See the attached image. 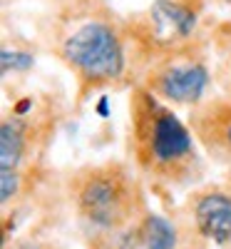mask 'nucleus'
<instances>
[{
	"instance_id": "obj_1",
	"label": "nucleus",
	"mask_w": 231,
	"mask_h": 249,
	"mask_svg": "<svg viewBox=\"0 0 231 249\" xmlns=\"http://www.w3.org/2000/svg\"><path fill=\"white\" fill-rule=\"evenodd\" d=\"M35 40L75 77V110L97 92H119L139 85L127 15L107 0H70L37 20Z\"/></svg>"
},
{
	"instance_id": "obj_2",
	"label": "nucleus",
	"mask_w": 231,
	"mask_h": 249,
	"mask_svg": "<svg viewBox=\"0 0 231 249\" xmlns=\"http://www.w3.org/2000/svg\"><path fill=\"white\" fill-rule=\"evenodd\" d=\"M124 150L154 195L192 190L206 182L209 157L189 122L142 85L130 90Z\"/></svg>"
},
{
	"instance_id": "obj_3",
	"label": "nucleus",
	"mask_w": 231,
	"mask_h": 249,
	"mask_svg": "<svg viewBox=\"0 0 231 249\" xmlns=\"http://www.w3.org/2000/svg\"><path fill=\"white\" fill-rule=\"evenodd\" d=\"M70 214L85 232L119 230L134 224L149 210V187L130 160H97L60 177Z\"/></svg>"
},
{
	"instance_id": "obj_4",
	"label": "nucleus",
	"mask_w": 231,
	"mask_h": 249,
	"mask_svg": "<svg viewBox=\"0 0 231 249\" xmlns=\"http://www.w3.org/2000/svg\"><path fill=\"white\" fill-rule=\"evenodd\" d=\"M67 110V100L52 90L13 92L0 120V170L43 167Z\"/></svg>"
},
{
	"instance_id": "obj_5",
	"label": "nucleus",
	"mask_w": 231,
	"mask_h": 249,
	"mask_svg": "<svg viewBox=\"0 0 231 249\" xmlns=\"http://www.w3.org/2000/svg\"><path fill=\"white\" fill-rule=\"evenodd\" d=\"M209 3L212 0H152L144 10L127 15L139 80L152 60L206 35L212 25V18H206Z\"/></svg>"
},
{
	"instance_id": "obj_6",
	"label": "nucleus",
	"mask_w": 231,
	"mask_h": 249,
	"mask_svg": "<svg viewBox=\"0 0 231 249\" xmlns=\"http://www.w3.org/2000/svg\"><path fill=\"white\" fill-rule=\"evenodd\" d=\"M139 85L172 107H184L186 112L197 107L216 92L209 37L204 35L152 60L149 68L142 72Z\"/></svg>"
},
{
	"instance_id": "obj_7",
	"label": "nucleus",
	"mask_w": 231,
	"mask_h": 249,
	"mask_svg": "<svg viewBox=\"0 0 231 249\" xmlns=\"http://www.w3.org/2000/svg\"><path fill=\"white\" fill-rule=\"evenodd\" d=\"M184 217L199 237L214 249H231V184L201 182L186 192L182 202Z\"/></svg>"
},
{
	"instance_id": "obj_8",
	"label": "nucleus",
	"mask_w": 231,
	"mask_h": 249,
	"mask_svg": "<svg viewBox=\"0 0 231 249\" xmlns=\"http://www.w3.org/2000/svg\"><path fill=\"white\" fill-rule=\"evenodd\" d=\"M186 122L209 162L224 170L231 167V97L212 92L204 102L189 110Z\"/></svg>"
},
{
	"instance_id": "obj_9",
	"label": "nucleus",
	"mask_w": 231,
	"mask_h": 249,
	"mask_svg": "<svg viewBox=\"0 0 231 249\" xmlns=\"http://www.w3.org/2000/svg\"><path fill=\"white\" fill-rule=\"evenodd\" d=\"M137 237L139 249H209L192 222L184 217L182 207L169 212H157L149 207L137 219Z\"/></svg>"
},
{
	"instance_id": "obj_10",
	"label": "nucleus",
	"mask_w": 231,
	"mask_h": 249,
	"mask_svg": "<svg viewBox=\"0 0 231 249\" xmlns=\"http://www.w3.org/2000/svg\"><path fill=\"white\" fill-rule=\"evenodd\" d=\"M43 50L37 40H25L20 35H5L3 37V48H0V68H3V88L10 85V80L15 77V88L13 92H17V85L25 82L28 72L35 68L37 53ZM8 92V95H13Z\"/></svg>"
},
{
	"instance_id": "obj_11",
	"label": "nucleus",
	"mask_w": 231,
	"mask_h": 249,
	"mask_svg": "<svg viewBox=\"0 0 231 249\" xmlns=\"http://www.w3.org/2000/svg\"><path fill=\"white\" fill-rule=\"evenodd\" d=\"M216 92L231 97V20H212L206 30Z\"/></svg>"
},
{
	"instance_id": "obj_12",
	"label": "nucleus",
	"mask_w": 231,
	"mask_h": 249,
	"mask_svg": "<svg viewBox=\"0 0 231 249\" xmlns=\"http://www.w3.org/2000/svg\"><path fill=\"white\" fill-rule=\"evenodd\" d=\"M3 249H67V244L52 230V219H40L3 239Z\"/></svg>"
},
{
	"instance_id": "obj_13",
	"label": "nucleus",
	"mask_w": 231,
	"mask_h": 249,
	"mask_svg": "<svg viewBox=\"0 0 231 249\" xmlns=\"http://www.w3.org/2000/svg\"><path fill=\"white\" fill-rule=\"evenodd\" d=\"M85 249H139L137 222L119 230L85 232Z\"/></svg>"
},
{
	"instance_id": "obj_14",
	"label": "nucleus",
	"mask_w": 231,
	"mask_h": 249,
	"mask_svg": "<svg viewBox=\"0 0 231 249\" xmlns=\"http://www.w3.org/2000/svg\"><path fill=\"white\" fill-rule=\"evenodd\" d=\"M50 3V8H55V5H62V3H70V0H48Z\"/></svg>"
},
{
	"instance_id": "obj_15",
	"label": "nucleus",
	"mask_w": 231,
	"mask_h": 249,
	"mask_svg": "<svg viewBox=\"0 0 231 249\" xmlns=\"http://www.w3.org/2000/svg\"><path fill=\"white\" fill-rule=\"evenodd\" d=\"M224 182H229L231 184V167H226V172H224V177H221Z\"/></svg>"
},
{
	"instance_id": "obj_16",
	"label": "nucleus",
	"mask_w": 231,
	"mask_h": 249,
	"mask_svg": "<svg viewBox=\"0 0 231 249\" xmlns=\"http://www.w3.org/2000/svg\"><path fill=\"white\" fill-rule=\"evenodd\" d=\"M212 3H224V5H231V0H212Z\"/></svg>"
},
{
	"instance_id": "obj_17",
	"label": "nucleus",
	"mask_w": 231,
	"mask_h": 249,
	"mask_svg": "<svg viewBox=\"0 0 231 249\" xmlns=\"http://www.w3.org/2000/svg\"><path fill=\"white\" fill-rule=\"evenodd\" d=\"M3 3H10V0H3Z\"/></svg>"
}]
</instances>
